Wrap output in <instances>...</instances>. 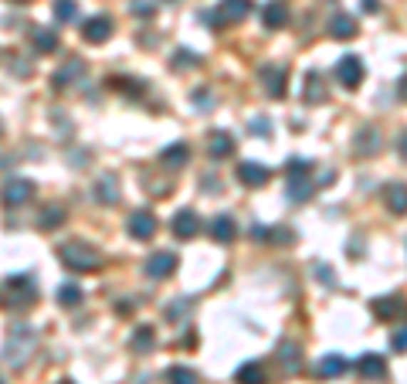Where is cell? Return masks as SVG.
<instances>
[{
	"label": "cell",
	"instance_id": "obj_29",
	"mask_svg": "<svg viewBox=\"0 0 407 384\" xmlns=\"http://www.w3.org/2000/svg\"><path fill=\"white\" fill-rule=\"evenodd\" d=\"M235 381L238 384H265V368L258 364V360H248V364H241L235 370Z\"/></svg>",
	"mask_w": 407,
	"mask_h": 384
},
{
	"label": "cell",
	"instance_id": "obj_27",
	"mask_svg": "<svg viewBox=\"0 0 407 384\" xmlns=\"http://www.w3.org/2000/svg\"><path fill=\"white\" fill-rule=\"evenodd\" d=\"M65 218H68V214H65L61 204H48V208H41V214H38V228H41V231H55Z\"/></svg>",
	"mask_w": 407,
	"mask_h": 384
},
{
	"label": "cell",
	"instance_id": "obj_16",
	"mask_svg": "<svg viewBox=\"0 0 407 384\" xmlns=\"http://www.w3.org/2000/svg\"><path fill=\"white\" fill-rule=\"evenodd\" d=\"M262 21H265L268 31L285 28V21H289V7H285V0H268L265 11H262Z\"/></svg>",
	"mask_w": 407,
	"mask_h": 384
},
{
	"label": "cell",
	"instance_id": "obj_45",
	"mask_svg": "<svg viewBox=\"0 0 407 384\" xmlns=\"http://www.w3.org/2000/svg\"><path fill=\"white\" fill-rule=\"evenodd\" d=\"M61 384H71V381H61Z\"/></svg>",
	"mask_w": 407,
	"mask_h": 384
},
{
	"label": "cell",
	"instance_id": "obj_7",
	"mask_svg": "<svg viewBox=\"0 0 407 384\" xmlns=\"http://www.w3.org/2000/svg\"><path fill=\"white\" fill-rule=\"evenodd\" d=\"M126 231L133 238H140V242H150L156 235V218L153 211H133L126 218Z\"/></svg>",
	"mask_w": 407,
	"mask_h": 384
},
{
	"label": "cell",
	"instance_id": "obj_22",
	"mask_svg": "<svg viewBox=\"0 0 407 384\" xmlns=\"http://www.w3.org/2000/svg\"><path fill=\"white\" fill-rule=\"evenodd\" d=\"M82 75H85V61H82V58H71L65 69L55 71V79H51V82H55V89H65V86H75V79H82Z\"/></svg>",
	"mask_w": 407,
	"mask_h": 384
},
{
	"label": "cell",
	"instance_id": "obj_42",
	"mask_svg": "<svg viewBox=\"0 0 407 384\" xmlns=\"http://www.w3.org/2000/svg\"><path fill=\"white\" fill-rule=\"evenodd\" d=\"M115 313H119V316H129V313H133V303H115Z\"/></svg>",
	"mask_w": 407,
	"mask_h": 384
},
{
	"label": "cell",
	"instance_id": "obj_32",
	"mask_svg": "<svg viewBox=\"0 0 407 384\" xmlns=\"http://www.w3.org/2000/svg\"><path fill=\"white\" fill-rule=\"evenodd\" d=\"M75 17H78V4H75V0H55V21L68 24Z\"/></svg>",
	"mask_w": 407,
	"mask_h": 384
},
{
	"label": "cell",
	"instance_id": "obj_13",
	"mask_svg": "<svg viewBox=\"0 0 407 384\" xmlns=\"http://www.w3.org/2000/svg\"><path fill=\"white\" fill-rule=\"evenodd\" d=\"M370 310H373L377 320H397V316L407 313V303L401 296H380V299H373Z\"/></svg>",
	"mask_w": 407,
	"mask_h": 384
},
{
	"label": "cell",
	"instance_id": "obj_12",
	"mask_svg": "<svg viewBox=\"0 0 407 384\" xmlns=\"http://www.w3.org/2000/svg\"><path fill=\"white\" fill-rule=\"evenodd\" d=\"M170 228H173V235H177V238H197V235H200V218H197L190 208H183V211L173 214Z\"/></svg>",
	"mask_w": 407,
	"mask_h": 384
},
{
	"label": "cell",
	"instance_id": "obj_1",
	"mask_svg": "<svg viewBox=\"0 0 407 384\" xmlns=\"http://www.w3.org/2000/svg\"><path fill=\"white\" fill-rule=\"evenodd\" d=\"M34 343H38V333L31 327H24V323H17V327L7 333V343H4V360H7V368H24L31 350H34Z\"/></svg>",
	"mask_w": 407,
	"mask_h": 384
},
{
	"label": "cell",
	"instance_id": "obj_15",
	"mask_svg": "<svg viewBox=\"0 0 407 384\" xmlns=\"http://www.w3.org/2000/svg\"><path fill=\"white\" fill-rule=\"evenodd\" d=\"M92 194H96L98 204H115L119 201V181H115L113 173H102L96 184H92Z\"/></svg>",
	"mask_w": 407,
	"mask_h": 384
},
{
	"label": "cell",
	"instance_id": "obj_20",
	"mask_svg": "<svg viewBox=\"0 0 407 384\" xmlns=\"http://www.w3.org/2000/svg\"><path fill=\"white\" fill-rule=\"evenodd\" d=\"M235 235H238V225H235V218H231V214H217V218L211 221V238H214V242L227 245Z\"/></svg>",
	"mask_w": 407,
	"mask_h": 384
},
{
	"label": "cell",
	"instance_id": "obj_2",
	"mask_svg": "<svg viewBox=\"0 0 407 384\" xmlns=\"http://www.w3.org/2000/svg\"><path fill=\"white\" fill-rule=\"evenodd\" d=\"M58 258L68 266L71 272H92L102 266V256H98V248L96 245H88V242H68V245H61L58 248Z\"/></svg>",
	"mask_w": 407,
	"mask_h": 384
},
{
	"label": "cell",
	"instance_id": "obj_3",
	"mask_svg": "<svg viewBox=\"0 0 407 384\" xmlns=\"http://www.w3.org/2000/svg\"><path fill=\"white\" fill-rule=\"evenodd\" d=\"M252 14V0H221L217 11H200V21L211 24L214 31L227 28V24H238L244 17Z\"/></svg>",
	"mask_w": 407,
	"mask_h": 384
},
{
	"label": "cell",
	"instance_id": "obj_24",
	"mask_svg": "<svg viewBox=\"0 0 407 384\" xmlns=\"http://www.w3.org/2000/svg\"><path fill=\"white\" fill-rule=\"evenodd\" d=\"M31 44H34V51L51 55V51H58V34L51 28H38V31H31Z\"/></svg>",
	"mask_w": 407,
	"mask_h": 384
},
{
	"label": "cell",
	"instance_id": "obj_10",
	"mask_svg": "<svg viewBox=\"0 0 407 384\" xmlns=\"http://www.w3.org/2000/svg\"><path fill=\"white\" fill-rule=\"evenodd\" d=\"M238 181L244 187H265L268 181H272V171H268L265 163L244 160V163H238Z\"/></svg>",
	"mask_w": 407,
	"mask_h": 384
},
{
	"label": "cell",
	"instance_id": "obj_28",
	"mask_svg": "<svg viewBox=\"0 0 407 384\" xmlns=\"http://www.w3.org/2000/svg\"><path fill=\"white\" fill-rule=\"evenodd\" d=\"M383 201H387V208H391L393 214H407V187L404 184H387Z\"/></svg>",
	"mask_w": 407,
	"mask_h": 384
},
{
	"label": "cell",
	"instance_id": "obj_35",
	"mask_svg": "<svg viewBox=\"0 0 407 384\" xmlns=\"http://www.w3.org/2000/svg\"><path fill=\"white\" fill-rule=\"evenodd\" d=\"M136 79H119V75H113L109 79V86L119 89V92H129V96H143V86H133Z\"/></svg>",
	"mask_w": 407,
	"mask_h": 384
},
{
	"label": "cell",
	"instance_id": "obj_21",
	"mask_svg": "<svg viewBox=\"0 0 407 384\" xmlns=\"http://www.w3.org/2000/svg\"><path fill=\"white\" fill-rule=\"evenodd\" d=\"M279 364L285 368V374H299V368H302L299 343H292V340H282L279 343Z\"/></svg>",
	"mask_w": 407,
	"mask_h": 384
},
{
	"label": "cell",
	"instance_id": "obj_37",
	"mask_svg": "<svg viewBox=\"0 0 407 384\" xmlns=\"http://www.w3.org/2000/svg\"><path fill=\"white\" fill-rule=\"evenodd\" d=\"M391 347L397 350V354H404V350H407V323H404V327H397V330H393Z\"/></svg>",
	"mask_w": 407,
	"mask_h": 384
},
{
	"label": "cell",
	"instance_id": "obj_8",
	"mask_svg": "<svg viewBox=\"0 0 407 384\" xmlns=\"http://www.w3.org/2000/svg\"><path fill=\"white\" fill-rule=\"evenodd\" d=\"M143 272L150 276V279H167L177 272V256L173 252H153V256L143 262Z\"/></svg>",
	"mask_w": 407,
	"mask_h": 384
},
{
	"label": "cell",
	"instance_id": "obj_5",
	"mask_svg": "<svg viewBox=\"0 0 407 384\" xmlns=\"http://www.w3.org/2000/svg\"><path fill=\"white\" fill-rule=\"evenodd\" d=\"M4 289H7V306H17V310H28L38 299V286L31 276H11L4 283Z\"/></svg>",
	"mask_w": 407,
	"mask_h": 384
},
{
	"label": "cell",
	"instance_id": "obj_40",
	"mask_svg": "<svg viewBox=\"0 0 407 384\" xmlns=\"http://www.w3.org/2000/svg\"><path fill=\"white\" fill-rule=\"evenodd\" d=\"M360 7H364L366 14H377V11H380V4H377V0H360Z\"/></svg>",
	"mask_w": 407,
	"mask_h": 384
},
{
	"label": "cell",
	"instance_id": "obj_44",
	"mask_svg": "<svg viewBox=\"0 0 407 384\" xmlns=\"http://www.w3.org/2000/svg\"><path fill=\"white\" fill-rule=\"evenodd\" d=\"M397 150H401V157L407 160V133H401V140H397Z\"/></svg>",
	"mask_w": 407,
	"mask_h": 384
},
{
	"label": "cell",
	"instance_id": "obj_36",
	"mask_svg": "<svg viewBox=\"0 0 407 384\" xmlns=\"http://www.w3.org/2000/svg\"><path fill=\"white\" fill-rule=\"evenodd\" d=\"M177 65H180V69H194V65H200V58H197L194 51L180 48V51H177V58H173V69H177Z\"/></svg>",
	"mask_w": 407,
	"mask_h": 384
},
{
	"label": "cell",
	"instance_id": "obj_4",
	"mask_svg": "<svg viewBox=\"0 0 407 384\" xmlns=\"http://www.w3.org/2000/svg\"><path fill=\"white\" fill-rule=\"evenodd\" d=\"M285 173H289V198L295 204H302V201L312 198V163H306L302 157H292L285 163Z\"/></svg>",
	"mask_w": 407,
	"mask_h": 384
},
{
	"label": "cell",
	"instance_id": "obj_19",
	"mask_svg": "<svg viewBox=\"0 0 407 384\" xmlns=\"http://www.w3.org/2000/svg\"><path fill=\"white\" fill-rule=\"evenodd\" d=\"M350 370V360L343 354H326L319 364H316V374L319 378H339V374H346Z\"/></svg>",
	"mask_w": 407,
	"mask_h": 384
},
{
	"label": "cell",
	"instance_id": "obj_18",
	"mask_svg": "<svg viewBox=\"0 0 407 384\" xmlns=\"http://www.w3.org/2000/svg\"><path fill=\"white\" fill-rule=\"evenodd\" d=\"M356 370L364 374L366 381H380L383 374H387V360L380 354H364L360 360H356Z\"/></svg>",
	"mask_w": 407,
	"mask_h": 384
},
{
	"label": "cell",
	"instance_id": "obj_17",
	"mask_svg": "<svg viewBox=\"0 0 407 384\" xmlns=\"http://www.w3.org/2000/svg\"><path fill=\"white\" fill-rule=\"evenodd\" d=\"M207 153H211V160H225L235 153V140H231V133H225V129H214L211 140H207Z\"/></svg>",
	"mask_w": 407,
	"mask_h": 384
},
{
	"label": "cell",
	"instance_id": "obj_25",
	"mask_svg": "<svg viewBox=\"0 0 407 384\" xmlns=\"http://www.w3.org/2000/svg\"><path fill=\"white\" fill-rule=\"evenodd\" d=\"M153 347H156V333H153V327H136L133 340H129V350H133V354H150Z\"/></svg>",
	"mask_w": 407,
	"mask_h": 384
},
{
	"label": "cell",
	"instance_id": "obj_26",
	"mask_svg": "<svg viewBox=\"0 0 407 384\" xmlns=\"http://www.w3.org/2000/svg\"><path fill=\"white\" fill-rule=\"evenodd\" d=\"M380 150V133L373 126H366V129H360V133H356V153H360V157H373V153H377Z\"/></svg>",
	"mask_w": 407,
	"mask_h": 384
},
{
	"label": "cell",
	"instance_id": "obj_31",
	"mask_svg": "<svg viewBox=\"0 0 407 384\" xmlns=\"http://www.w3.org/2000/svg\"><path fill=\"white\" fill-rule=\"evenodd\" d=\"M58 303H61L65 310H75V306L82 303V289H78L75 283H65L61 289H58Z\"/></svg>",
	"mask_w": 407,
	"mask_h": 384
},
{
	"label": "cell",
	"instance_id": "obj_33",
	"mask_svg": "<svg viewBox=\"0 0 407 384\" xmlns=\"http://www.w3.org/2000/svg\"><path fill=\"white\" fill-rule=\"evenodd\" d=\"M167 381L170 384H200V378H197V370H190V368H170Z\"/></svg>",
	"mask_w": 407,
	"mask_h": 384
},
{
	"label": "cell",
	"instance_id": "obj_30",
	"mask_svg": "<svg viewBox=\"0 0 407 384\" xmlns=\"http://www.w3.org/2000/svg\"><path fill=\"white\" fill-rule=\"evenodd\" d=\"M329 34L339 38V41H350V38H356V21L346 17V14H336L333 21H329Z\"/></svg>",
	"mask_w": 407,
	"mask_h": 384
},
{
	"label": "cell",
	"instance_id": "obj_39",
	"mask_svg": "<svg viewBox=\"0 0 407 384\" xmlns=\"http://www.w3.org/2000/svg\"><path fill=\"white\" fill-rule=\"evenodd\" d=\"M252 238H254V242H268V238H272V231L262 228V225H252Z\"/></svg>",
	"mask_w": 407,
	"mask_h": 384
},
{
	"label": "cell",
	"instance_id": "obj_23",
	"mask_svg": "<svg viewBox=\"0 0 407 384\" xmlns=\"http://www.w3.org/2000/svg\"><path fill=\"white\" fill-rule=\"evenodd\" d=\"M187 157H190V146H187V143H173V146H167V150L160 153L167 171H180L183 163H187Z\"/></svg>",
	"mask_w": 407,
	"mask_h": 384
},
{
	"label": "cell",
	"instance_id": "obj_38",
	"mask_svg": "<svg viewBox=\"0 0 407 384\" xmlns=\"http://www.w3.org/2000/svg\"><path fill=\"white\" fill-rule=\"evenodd\" d=\"M187 310H190V303H180V306H170V310H167V320H183V316H187Z\"/></svg>",
	"mask_w": 407,
	"mask_h": 384
},
{
	"label": "cell",
	"instance_id": "obj_9",
	"mask_svg": "<svg viewBox=\"0 0 407 384\" xmlns=\"http://www.w3.org/2000/svg\"><path fill=\"white\" fill-rule=\"evenodd\" d=\"M82 38L88 44H105L113 38V17L109 14H98V17H88L82 28Z\"/></svg>",
	"mask_w": 407,
	"mask_h": 384
},
{
	"label": "cell",
	"instance_id": "obj_6",
	"mask_svg": "<svg viewBox=\"0 0 407 384\" xmlns=\"http://www.w3.org/2000/svg\"><path fill=\"white\" fill-rule=\"evenodd\" d=\"M336 79L343 89H360V82H364V61L356 55H343L336 61Z\"/></svg>",
	"mask_w": 407,
	"mask_h": 384
},
{
	"label": "cell",
	"instance_id": "obj_14",
	"mask_svg": "<svg viewBox=\"0 0 407 384\" xmlns=\"http://www.w3.org/2000/svg\"><path fill=\"white\" fill-rule=\"evenodd\" d=\"M31 194H34V184H31V181H24V177H17V181H7V184H4V204H7V208L24 204Z\"/></svg>",
	"mask_w": 407,
	"mask_h": 384
},
{
	"label": "cell",
	"instance_id": "obj_34",
	"mask_svg": "<svg viewBox=\"0 0 407 384\" xmlns=\"http://www.w3.org/2000/svg\"><path fill=\"white\" fill-rule=\"evenodd\" d=\"M309 86H306V99L309 102H323L326 99V89H323V79L316 75V71H309V79H306Z\"/></svg>",
	"mask_w": 407,
	"mask_h": 384
},
{
	"label": "cell",
	"instance_id": "obj_43",
	"mask_svg": "<svg viewBox=\"0 0 407 384\" xmlns=\"http://www.w3.org/2000/svg\"><path fill=\"white\" fill-rule=\"evenodd\" d=\"M397 96H401V99L407 102V75H404V79H401V82H397Z\"/></svg>",
	"mask_w": 407,
	"mask_h": 384
},
{
	"label": "cell",
	"instance_id": "obj_11",
	"mask_svg": "<svg viewBox=\"0 0 407 384\" xmlns=\"http://www.w3.org/2000/svg\"><path fill=\"white\" fill-rule=\"evenodd\" d=\"M262 79H265V92L272 99H282V96H285V89H289V71L282 69V65H265V69H262Z\"/></svg>",
	"mask_w": 407,
	"mask_h": 384
},
{
	"label": "cell",
	"instance_id": "obj_41",
	"mask_svg": "<svg viewBox=\"0 0 407 384\" xmlns=\"http://www.w3.org/2000/svg\"><path fill=\"white\" fill-rule=\"evenodd\" d=\"M252 129L254 133H268V119H252Z\"/></svg>",
	"mask_w": 407,
	"mask_h": 384
}]
</instances>
